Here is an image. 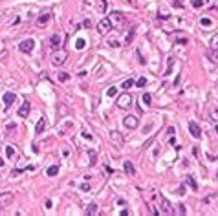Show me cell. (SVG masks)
Returning a JSON list of instances; mask_svg holds the SVG:
<instances>
[{
    "instance_id": "obj_1",
    "label": "cell",
    "mask_w": 218,
    "mask_h": 216,
    "mask_svg": "<svg viewBox=\"0 0 218 216\" xmlns=\"http://www.w3.org/2000/svg\"><path fill=\"white\" fill-rule=\"evenodd\" d=\"M132 103H134V99L128 92H123L121 95H117V101H116L117 108H121V110H128V108L132 106Z\"/></svg>"
},
{
    "instance_id": "obj_2",
    "label": "cell",
    "mask_w": 218,
    "mask_h": 216,
    "mask_svg": "<svg viewBox=\"0 0 218 216\" xmlns=\"http://www.w3.org/2000/svg\"><path fill=\"white\" fill-rule=\"evenodd\" d=\"M66 59H68V51L55 50V51H53V55H51V64H53V66H62V64L66 62Z\"/></svg>"
},
{
    "instance_id": "obj_3",
    "label": "cell",
    "mask_w": 218,
    "mask_h": 216,
    "mask_svg": "<svg viewBox=\"0 0 218 216\" xmlns=\"http://www.w3.org/2000/svg\"><path fill=\"white\" fill-rule=\"evenodd\" d=\"M110 29H112V20L108 17H103L99 22H97V31H99L101 35H106Z\"/></svg>"
},
{
    "instance_id": "obj_4",
    "label": "cell",
    "mask_w": 218,
    "mask_h": 216,
    "mask_svg": "<svg viewBox=\"0 0 218 216\" xmlns=\"http://www.w3.org/2000/svg\"><path fill=\"white\" fill-rule=\"evenodd\" d=\"M159 212L161 214H174V209H172V205H170V201L167 200V198H159Z\"/></svg>"
},
{
    "instance_id": "obj_5",
    "label": "cell",
    "mask_w": 218,
    "mask_h": 216,
    "mask_svg": "<svg viewBox=\"0 0 218 216\" xmlns=\"http://www.w3.org/2000/svg\"><path fill=\"white\" fill-rule=\"evenodd\" d=\"M33 46H35L33 39H26V40H22V42H20L18 50L22 51V53H31V51H33Z\"/></svg>"
},
{
    "instance_id": "obj_6",
    "label": "cell",
    "mask_w": 218,
    "mask_h": 216,
    "mask_svg": "<svg viewBox=\"0 0 218 216\" xmlns=\"http://www.w3.org/2000/svg\"><path fill=\"white\" fill-rule=\"evenodd\" d=\"M123 125H125L127 128H130V130H134V128H138L139 121H138V117H136V115H127L125 119H123Z\"/></svg>"
},
{
    "instance_id": "obj_7",
    "label": "cell",
    "mask_w": 218,
    "mask_h": 216,
    "mask_svg": "<svg viewBox=\"0 0 218 216\" xmlns=\"http://www.w3.org/2000/svg\"><path fill=\"white\" fill-rule=\"evenodd\" d=\"M189 132H191V136L194 139H200L202 137V130H200V126H198V123H196V121H189Z\"/></svg>"
},
{
    "instance_id": "obj_8",
    "label": "cell",
    "mask_w": 218,
    "mask_h": 216,
    "mask_svg": "<svg viewBox=\"0 0 218 216\" xmlns=\"http://www.w3.org/2000/svg\"><path fill=\"white\" fill-rule=\"evenodd\" d=\"M13 201V192H0V207H7Z\"/></svg>"
},
{
    "instance_id": "obj_9",
    "label": "cell",
    "mask_w": 218,
    "mask_h": 216,
    "mask_svg": "<svg viewBox=\"0 0 218 216\" xmlns=\"http://www.w3.org/2000/svg\"><path fill=\"white\" fill-rule=\"evenodd\" d=\"M50 17H51V13H50V11L40 13V15H39V18H37V26H39V28H44V26L50 22Z\"/></svg>"
},
{
    "instance_id": "obj_10",
    "label": "cell",
    "mask_w": 218,
    "mask_h": 216,
    "mask_svg": "<svg viewBox=\"0 0 218 216\" xmlns=\"http://www.w3.org/2000/svg\"><path fill=\"white\" fill-rule=\"evenodd\" d=\"M110 17H112V18H110V20H112V26H114V24H117V26H123V24H125V17H123V13L114 11Z\"/></svg>"
},
{
    "instance_id": "obj_11",
    "label": "cell",
    "mask_w": 218,
    "mask_h": 216,
    "mask_svg": "<svg viewBox=\"0 0 218 216\" xmlns=\"http://www.w3.org/2000/svg\"><path fill=\"white\" fill-rule=\"evenodd\" d=\"M29 112H31V104H29V101H24L22 104H20V108H18V115L20 117H28Z\"/></svg>"
},
{
    "instance_id": "obj_12",
    "label": "cell",
    "mask_w": 218,
    "mask_h": 216,
    "mask_svg": "<svg viewBox=\"0 0 218 216\" xmlns=\"http://www.w3.org/2000/svg\"><path fill=\"white\" fill-rule=\"evenodd\" d=\"M61 42H62V39H61L59 33H53V35L50 37V44H51L53 50H61Z\"/></svg>"
},
{
    "instance_id": "obj_13",
    "label": "cell",
    "mask_w": 218,
    "mask_h": 216,
    "mask_svg": "<svg viewBox=\"0 0 218 216\" xmlns=\"http://www.w3.org/2000/svg\"><path fill=\"white\" fill-rule=\"evenodd\" d=\"M15 99H17V93L15 92H6L4 93V104H6V108H9L13 103H15Z\"/></svg>"
},
{
    "instance_id": "obj_14",
    "label": "cell",
    "mask_w": 218,
    "mask_h": 216,
    "mask_svg": "<svg viewBox=\"0 0 218 216\" xmlns=\"http://www.w3.org/2000/svg\"><path fill=\"white\" fill-rule=\"evenodd\" d=\"M110 139H112V141H114V143H117L119 147H121V145H123V136H121V134H119L117 130H112V132H110Z\"/></svg>"
},
{
    "instance_id": "obj_15",
    "label": "cell",
    "mask_w": 218,
    "mask_h": 216,
    "mask_svg": "<svg viewBox=\"0 0 218 216\" xmlns=\"http://www.w3.org/2000/svg\"><path fill=\"white\" fill-rule=\"evenodd\" d=\"M123 169H125V174H128V176H132L134 172H136V169H134V165H132V161H123Z\"/></svg>"
},
{
    "instance_id": "obj_16",
    "label": "cell",
    "mask_w": 218,
    "mask_h": 216,
    "mask_svg": "<svg viewBox=\"0 0 218 216\" xmlns=\"http://www.w3.org/2000/svg\"><path fill=\"white\" fill-rule=\"evenodd\" d=\"M205 55H207V59H211V62H213V64H218V53H216V50L209 48Z\"/></svg>"
},
{
    "instance_id": "obj_17",
    "label": "cell",
    "mask_w": 218,
    "mask_h": 216,
    "mask_svg": "<svg viewBox=\"0 0 218 216\" xmlns=\"http://www.w3.org/2000/svg\"><path fill=\"white\" fill-rule=\"evenodd\" d=\"M44 128H46V119H44V117H40V119L37 121V126H35V134H42V132H44Z\"/></svg>"
},
{
    "instance_id": "obj_18",
    "label": "cell",
    "mask_w": 218,
    "mask_h": 216,
    "mask_svg": "<svg viewBox=\"0 0 218 216\" xmlns=\"http://www.w3.org/2000/svg\"><path fill=\"white\" fill-rule=\"evenodd\" d=\"M185 185H189L192 190L198 189V185H196V181H194V178H192V176H187V180H185Z\"/></svg>"
},
{
    "instance_id": "obj_19",
    "label": "cell",
    "mask_w": 218,
    "mask_h": 216,
    "mask_svg": "<svg viewBox=\"0 0 218 216\" xmlns=\"http://www.w3.org/2000/svg\"><path fill=\"white\" fill-rule=\"evenodd\" d=\"M209 46H211L213 50H216V51H218V33H214V35L211 37V42H209Z\"/></svg>"
},
{
    "instance_id": "obj_20",
    "label": "cell",
    "mask_w": 218,
    "mask_h": 216,
    "mask_svg": "<svg viewBox=\"0 0 218 216\" xmlns=\"http://www.w3.org/2000/svg\"><path fill=\"white\" fill-rule=\"evenodd\" d=\"M158 15H159V18H169L170 17V13H169V9H165V7H159V11H158Z\"/></svg>"
},
{
    "instance_id": "obj_21",
    "label": "cell",
    "mask_w": 218,
    "mask_h": 216,
    "mask_svg": "<svg viewBox=\"0 0 218 216\" xmlns=\"http://www.w3.org/2000/svg\"><path fill=\"white\" fill-rule=\"evenodd\" d=\"M57 172H59V167H57V165H51V167H48L46 174H48V176H57Z\"/></svg>"
},
{
    "instance_id": "obj_22",
    "label": "cell",
    "mask_w": 218,
    "mask_h": 216,
    "mask_svg": "<svg viewBox=\"0 0 218 216\" xmlns=\"http://www.w3.org/2000/svg\"><path fill=\"white\" fill-rule=\"evenodd\" d=\"M15 152H17V150H15V147H11V145H7V147H6V156H7L9 159H11V158L15 156Z\"/></svg>"
},
{
    "instance_id": "obj_23",
    "label": "cell",
    "mask_w": 218,
    "mask_h": 216,
    "mask_svg": "<svg viewBox=\"0 0 218 216\" xmlns=\"http://www.w3.org/2000/svg\"><path fill=\"white\" fill-rule=\"evenodd\" d=\"M57 79H59V81H61V82H66V81H68V79H70V75H68V73H66V72H61V73H59V75H57Z\"/></svg>"
},
{
    "instance_id": "obj_24",
    "label": "cell",
    "mask_w": 218,
    "mask_h": 216,
    "mask_svg": "<svg viewBox=\"0 0 218 216\" xmlns=\"http://www.w3.org/2000/svg\"><path fill=\"white\" fill-rule=\"evenodd\" d=\"M95 212H97V205L95 203H90L88 209H86V214H95Z\"/></svg>"
},
{
    "instance_id": "obj_25",
    "label": "cell",
    "mask_w": 218,
    "mask_h": 216,
    "mask_svg": "<svg viewBox=\"0 0 218 216\" xmlns=\"http://www.w3.org/2000/svg\"><path fill=\"white\" fill-rule=\"evenodd\" d=\"M88 158H90V167H94L95 165V152H94V150H88Z\"/></svg>"
},
{
    "instance_id": "obj_26",
    "label": "cell",
    "mask_w": 218,
    "mask_h": 216,
    "mask_svg": "<svg viewBox=\"0 0 218 216\" xmlns=\"http://www.w3.org/2000/svg\"><path fill=\"white\" fill-rule=\"evenodd\" d=\"M141 101H143V103L149 106V104H150V101H152V95H150V93H143V97H141Z\"/></svg>"
},
{
    "instance_id": "obj_27",
    "label": "cell",
    "mask_w": 218,
    "mask_h": 216,
    "mask_svg": "<svg viewBox=\"0 0 218 216\" xmlns=\"http://www.w3.org/2000/svg\"><path fill=\"white\" fill-rule=\"evenodd\" d=\"M132 86H134V81H132V79H127V81H123V88H125V90L132 88Z\"/></svg>"
},
{
    "instance_id": "obj_28",
    "label": "cell",
    "mask_w": 218,
    "mask_h": 216,
    "mask_svg": "<svg viewBox=\"0 0 218 216\" xmlns=\"http://www.w3.org/2000/svg\"><path fill=\"white\" fill-rule=\"evenodd\" d=\"M136 84H138V86H139V88H143V86H145V84H147V79H145V77H139V79H138V82H136Z\"/></svg>"
},
{
    "instance_id": "obj_29",
    "label": "cell",
    "mask_w": 218,
    "mask_h": 216,
    "mask_svg": "<svg viewBox=\"0 0 218 216\" xmlns=\"http://www.w3.org/2000/svg\"><path fill=\"white\" fill-rule=\"evenodd\" d=\"M194 7H202L203 6V0H192V2H191Z\"/></svg>"
},
{
    "instance_id": "obj_30",
    "label": "cell",
    "mask_w": 218,
    "mask_h": 216,
    "mask_svg": "<svg viewBox=\"0 0 218 216\" xmlns=\"http://www.w3.org/2000/svg\"><path fill=\"white\" fill-rule=\"evenodd\" d=\"M108 95H110V97H114L116 95V86H110V88H108V92H106Z\"/></svg>"
},
{
    "instance_id": "obj_31",
    "label": "cell",
    "mask_w": 218,
    "mask_h": 216,
    "mask_svg": "<svg viewBox=\"0 0 218 216\" xmlns=\"http://www.w3.org/2000/svg\"><path fill=\"white\" fill-rule=\"evenodd\" d=\"M211 115H213V119H214V121H218V108H214V110L211 112Z\"/></svg>"
},
{
    "instance_id": "obj_32",
    "label": "cell",
    "mask_w": 218,
    "mask_h": 216,
    "mask_svg": "<svg viewBox=\"0 0 218 216\" xmlns=\"http://www.w3.org/2000/svg\"><path fill=\"white\" fill-rule=\"evenodd\" d=\"M178 212H180V214H185V205H183V203L178 205Z\"/></svg>"
},
{
    "instance_id": "obj_33",
    "label": "cell",
    "mask_w": 218,
    "mask_h": 216,
    "mask_svg": "<svg viewBox=\"0 0 218 216\" xmlns=\"http://www.w3.org/2000/svg\"><path fill=\"white\" fill-rule=\"evenodd\" d=\"M99 7H101V11H106V2H105V0H99Z\"/></svg>"
},
{
    "instance_id": "obj_34",
    "label": "cell",
    "mask_w": 218,
    "mask_h": 216,
    "mask_svg": "<svg viewBox=\"0 0 218 216\" xmlns=\"http://www.w3.org/2000/svg\"><path fill=\"white\" fill-rule=\"evenodd\" d=\"M211 24V20H207V18H202V26H209Z\"/></svg>"
},
{
    "instance_id": "obj_35",
    "label": "cell",
    "mask_w": 218,
    "mask_h": 216,
    "mask_svg": "<svg viewBox=\"0 0 218 216\" xmlns=\"http://www.w3.org/2000/svg\"><path fill=\"white\" fill-rule=\"evenodd\" d=\"M83 26H84V28H90V26H92V22H90V20H88V18H86V20H84V24H83Z\"/></svg>"
},
{
    "instance_id": "obj_36",
    "label": "cell",
    "mask_w": 218,
    "mask_h": 216,
    "mask_svg": "<svg viewBox=\"0 0 218 216\" xmlns=\"http://www.w3.org/2000/svg\"><path fill=\"white\" fill-rule=\"evenodd\" d=\"M152 141H154V137H150V139H149V141L145 143V147H143V148H147V147H150V143H152Z\"/></svg>"
},
{
    "instance_id": "obj_37",
    "label": "cell",
    "mask_w": 218,
    "mask_h": 216,
    "mask_svg": "<svg viewBox=\"0 0 218 216\" xmlns=\"http://www.w3.org/2000/svg\"><path fill=\"white\" fill-rule=\"evenodd\" d=\"M81 189H83V190H88V189H90V185H88V183H84V185H81Z\"/></svg>"
},
{
    "instance_id": "obj_38",
    "label": "cell",
    "mask_w": 218,
    "mask_h": 216,
    "mask_svg": "<svg viewBox=\"0 0 218 216\" xmlns=\"http://www.w3.org/2000/svg\"><path fill=\"white\" fill-rule=\"evenodd\" d=\"M0 167H4V159L2 158H0Z\"/></svg>"
},
{
    "instance_id": "obj_39",
    "label": "cell",
    "mask_w": 218,
    "mask_h": 216,
    "mask_svg": "<svg viewBox=\"0 0 218 216\" xmlns=\"http://www.w3.org/2000/svg\"><path fill=\"white\" fill-rule=\"evenodd\" d=\"M216 84H218V82H216Z\"/></svg>"
}]
</instances>
